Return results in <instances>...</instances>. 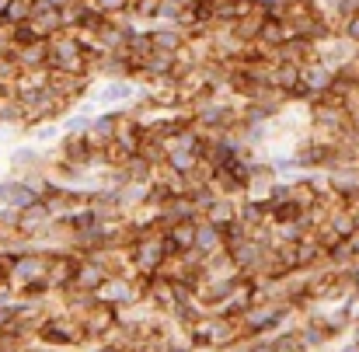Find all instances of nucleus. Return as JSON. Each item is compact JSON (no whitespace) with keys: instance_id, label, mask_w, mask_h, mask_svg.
I'll use <instances>...</instances> for the list:
<instances>
[{"instance_id":"nucleus-2","label":"nucleus","mask_w":359,"mask_h":352,"mask_svg":"<svg viewBox=\"0 0 359 352\" xmlns=\"http://www.w3.org/2000/svg\"><path fill=\"white\" fill-rule=\"evenodd\" d=\"M192 251H199L202 258H209V255H220V251H223V227H216V223H209L206 216H199V220H196Z\"/></svg>"},{"instance_id":"nucleus-1","label":"nucleus","mask_w":359,"mask_h":352,"mask_svg":"<svg viewBox=\"0 0 359 352\" xmlns=\"http://www.w3.org/2000/svg\"><path fill=\"white\" fill-rule=\"evenodd\" d=\"M29 25L35 29V35H39V39H53V35H60V32H63V11H60V8H53V4H42V0H35Z\"/></svg>"},{"instance_id":"nucleus-4","label":"nucleus","mask_w":359,"mask_h":352,"mask_svg":"<svg viewBox=\"0 0 359 352\" xmlns=\"http://www.w3.org/2000/svg\"><path fill=\"white\" fill-rule=\"evenodd\" d=\"M32 8H35V0H8L4 22H8V25H25V22L32 18Z\"/></svg>"},{"instance_id":"nucleus-5","label":"nucleus","mask_w":359,"mask_h":352,"mask_svg":"<svg viewBox=\"0 0 359 352\" xmlns=\"http://www.w3.org/2000/svg\"><path fill=\"white\" fill-rule=\"evenodd\" d=\"M98 98H102V102H126V98H133V84H129V81H112V84L102 88Z\"/></svg>"},{"instance_id":"nucleus-6","label":"nucleus","mask_w":359,"mask_h":352,"mask_svg":"<svg viewBox=\"0 0 359 352\" xmlns=\"http://www.w3.org/2000/svg\"><path fill=\"white\" fill-rule=\"evenodd\" d=\"M32 136H35L39 143H49V140H56V136H60V129H56L53 122H49V126H46V122H39V129H32Z\"/></svg>"},{"instance_id":"nucleus-3","label":"nucleus","mask_w":359,"mask_h":352,"mask_svg":"<svg viewBox=\"0 0 359 352\" xmlns=\"http://www.w3.org/2000/svg\"><path fill=\"white\" fill-rule=\"evenodd\" d=\"M150 42H154L157 53H175V56H178V53L185 49V32L175 29V25H161V29L150 32Z\"/></svg>"},{"instance_id":"nucleus-7","label":"nucleus","mask_w":359,"mask_h":352,"mask_svg":"<svg viewBox=\"0 0 359 352\" xmlns=\"http://www.w3.org/2000/svg\"><path fill=\"white\" fill-rule=\"evenodd\" d=\"M352 345H356V349H359V321H356V324H352Z\"/></svg>"}]
</instances>
